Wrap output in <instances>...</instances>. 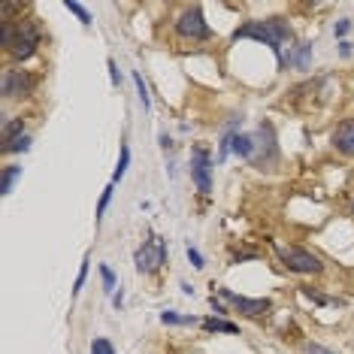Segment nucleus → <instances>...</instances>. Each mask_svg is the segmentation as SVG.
<instances>
[{"instance_id": "obj_25", "label": "nucleus", "mask_w": 354, "mask_h": 354, "mask_svg": "<svg viewBox=\"0 0 354 354\" xmlns=\"http://www.w3.org/2000/svg\"><path fill=\"white\" fill-rule=\"evenodd\" d=\"M188 261H191V267L194 270H203V254H200L197 248H191V245H188Z\"/></svg>"}, {"instance_id": "obj_15", "label": "nucleus", "mask_w": 354, "mask_h": 354, "mask_svg": "<svg viewBox=\"0 0 354 354\" xmlns=\"http://www.w3.org/2000/svg\"><path fill=\"white\" fill-rule=\"evenodd\" d=\"M160 321H164V324H203V321H197L194 315H176V312H160Z\"/></svg>"}, {"instance_id": "obj_16", "label": "nucleus", "mask_w": 354, "mask_h": 354, "mask_svg": "<svg viewBox=\"0 0 354 354\" xmlns=\"http://www.w3.org/2000/svg\"><path fill=\"white\" fill-rule=\"evenodd\" d=\"M28 149H30V136L28 133H21V136H15V140L3 142V155H12V151H28Z\"/></svg>"}, {"instance_id": "obj_6", "label": "nucleus", "mask_w": 354, "mask_h": 354, "mask_svg": "<svg viewBox=\"0 0 354 354\" xmlns=\"http://www.w3.org/2000/svg\"><path fill=\"white\" fill-rule=\"evenodd\" d=\"M176 34L185 37V39H209L212 30H209L206 19H203V10H200V6H191V10H185L179 15V21H176Z\"/></svg>"}, {"instance_id": "obj_3", "label": "nucleus", "mask_w": 354, "mask_h": 354, "mask_svg": "<svg viewBox=\"0 0 354 354\" xmlns=\"http://www.w3.org/2000/svg\"><path fill=\"white\" fill-rule=\"evenodd\" d=\"M136 270L140 272H158L167 263V239L158 233H149V239L136 248Z\"/></svg>"}, {"instance_id": "obj_12", "label": "nucleus", "mask_w": 354, "mask_h": 354, "mask_svg": "<svg viewBox=\"0 0 354 354\" xmlns=\"http://www.w3.org/2000/svg\"><path fill=\"white\" fill-rule=\"evenodd\" d=\"M203 327L209 330V333H236V324L227 318H218V315H212V318H203Z\"/></svg>"}, {"instance_id": "obj_22", "label": "nucleus", "mask_w": 354, "mask_h": 354, "mask_svg": "<svg viewBox=\"0 0 354 354\" xmlns=\"http://www.w3.org/2000/svg\"><path fill=\"white\" fill-rule=\"evenodd\" d=\"M133 82H136V91H140L142 109H149V106H151V103H149V88H146V82H142V76H140V73H133Z\"/></svg>"}, {"instance_id": "obj_18", "label": "nucleus", "mask_w": 354, "mask_h": 354, "mask_svg": "<svg viewBox=\"0 0 354 354\" xmlns=\"http://www.w3.org/2000/svg\"><path fill=\"white\" fill-rule=\"evenodd\" d=\"M67 10H70V12H73V15H76V19H79V21H82V25H85V28H88V25H91V12H88V10H85V6H82V3H73V0H67Z\"/></svg>"}, {"instance_id": "obj_1", "label": "nucleus", "mask_w": 354, "mask_h": 354, "mask_svg": "<svg viewBox=\"0 0 354 354\" xmlns=\"http://www.w3.org/2000/svg\"><path fill=\"white\" fill-rule=\"evenodd\" d=\"M236 39H257V43L270 46L276 52L279 64L285 67V46L291 43V25L285 19H261V21H245L243 28H236Z\"/></svg>"}, {"instance_id": "obj_24", "label": "nucleus", "mask_w": 354, "mask_h": 354, "mask_svg": "<svg viewBox=\"0 0 354 354\" xmlns=\"http://www.w3.org/2000/svg\"><path fill=\"white\" fill-rule=\"evenodd\" d=\"M109 200H112V185H106V188H103V197H100V203H97V221L103 218V212H106Z\"/></svg>"}, {"instance_id": "obj_4", "label": "nucleus", "mask_w": 354, "mask_h": 354, "mask_svg": "<svg viewBox=\"0 0 354 354\" xmlns=\"http://www.w3.org/2000/svg\"><path fill=\"white\" fill-rule=\"evenodd\" d=\"M257 149H254V158L252 164L257 167V170H272V164L279 160V146H276V131H272L270 122H263L261 127H257Z\"/></svg>"}, {"instance_id": "obj_23", "label": "nucleus", "mask_w": 354, "mask_h": 354, "mask_svg": "<svg viewBox=\"0 0 354 354\" xmlns=\"http://www.w3.org/2000/svg\"><path fill=\"white\" fill-rule=\"evenodd\" d=\"M309 55H312V46H309V43H303V46H300V52H297L294 58H291V64H297V67H306V64H309Z\"/></svg>"}, {"instance_id": "obj_14", "label": "nucleus", "mask_w": 354, "mask_h": 354, "mask_svg": "<svg viewBox=\"0 0 354 354\" xmlns=\"http://www.w3.org/2000/svg\"><path fill=\"white\" fill-rule=\"evenodd\" d=\"M127 167H131V149H127V142H122V155H118V167H115V173H112V185L124 179Z\"/></svg>"}, {"instance_id": "obj_8", "label": "nucleus", "mask_w": 354, "mask_h": 354, "mask_svg": "<svg viewBox=\"0 0 354 354\" xmlns=\"http://www.w3.org/2000/svg\"><path fill=\"white\" fill-rule=\"evenodd\" d=\"M191 179L203 194L212 191V155L206 146H194V151H191Z\"/></svg>"}, {"instance_id": "obj_2", "label": "nucleus", "mask_w": 354, "mask_h": 354, "mask_svg": "<svg viewBox=\"0 0 354 354\" xmlns=\"http://www.w3.org/2000/svg\"><path fill=\"white\" fill-rule=\"evenodd\" d=\"M3 46L10 49V55L15 61H28L30 55L37 52L39 46V28L34 19H25L19 25L12 21H3Z\"/></svg>"}, {"instance_id": "obj_17", "label": "nucleus", "mask_w": 354, "mask_h": 354, "mask_svg": "<svg viewBox=\"0 0 354 354\" xmlns=\"http://www.w3.org/2000/svg\"><path fill=\"white\" fill-rule=\"evenodd\" d=\"M21 133H25V122H21V118H12V122L3 124V142H10V140H15V136H21Z\"/></svg>"}, {"instance_id": "obj_7", "label": "nucleus", "mask_w": 354, "mask_h": 354, "mask_svg": "<svg viewBox=\"0 0 354 354\" xmlns=\"http://www.w3.org/2000/svg\"><path fill=\"white\" fill-rule=\"evenodd\" d=\"M215 297H218V300H227L233 309L243 312L248 318H263V315H270V309H272L270 300H248V297L233 294L230 288H215Z\"/></svg>"}, {"instance_id": "obj_29", "label": "nucleus", "mask_w": 354, "mask_h": 354, "mask_svg": "<svg viewBox=\"0 0 354 354\" xmlns=\"http://www.w3.org/2000/svg\"><path fill=\"white\" fill-rule=\"evenodd\" d=\"M109 76H112V85H118V82H122V76H118V67H115V61H109Z\"/></svg>"}, {"instance_id": "obj_19", "label": "nucleus", "mask_w": 354, "mask_h": 354, "mask_svg": "<svg viewBox=\"0 0 354 354\" xmlns=\"http://www.w3.org/2000/svg\"><path fill=\"white\" fill-rule=\"evenodd\" d=\"M91 354H115V345L109 339H103V336H97V339L91 342Z\"/></svg>"}, {"instance_id": "obj_11", "label": "nucleus", "mask_w": 354, "mask_h": 354, "mask_svg": "<svg viewBox=\"0 0 354 354\" xmlns=\"http://www.w3.org/2000/svg\"><path fill=\"white\" fill-rule=\"evenodd\" d=\"M233 155H239L243 160H252L254 158V149H257V140L248 133H233V142H230Z\"/></svg>"}, {"instance_id": "obj_20", "label": "nucleus", "mask_w": 354, "mask_h": 354, "mask_svg": "<svg viewBox=\"0 0 354 354\" xmlns=\"http://www.w3.org/2000/svg\"><path fill=\"white\" fill-rule=\"evenodd\" d=\"M88 263H91V254H85V257H82V267H79V276H76L73 294H79V291H82V285H85V279H88Z\"/></svg>"}, {"instance_id": "obj_5", "label": "nucleus", "mask_w": 354, "mask_h": 354, "mask_svg": "<svg viewBox=\"0 0 354 354\" xmlns=\"http://www.w3.org/2000/svg\"><path fill=\"white\" fill-rule=\"evenodd\" d=\"M279 257L291 272H300V276H315V272L324 270L318 254L306 252V248H279Z\"/></svg>"}, {"instance_id": "obj_21", "label": "nucleus", "mask_w": 354, "mask_h": 354, "mask_svg": "<svg viewBox=\"0 0 354 354\" xmlns=\"http://www.w3.org/2000/svg\"><path fill=\"white\" fill-rule=\"evenodd\" d=\"M100 279H103V291L112 294V288H115V272H112L106 263H100Z\"/></svg>"}, {"instance_id": "obj_10", "label": "nucleus", "mask_w": 354, "mask_h": 354, "mask_svg": "<svg viewBox=\"0 0 354 354\" xmlns=\"http://www.w3.org/2000/svg\"><path fill=\"white\" fill-rule=\"evenodd\" d=\"M333 146L342 155H354V118H345V122L333 131Z\"/></svg>"}, {"instance_id": "obj_28", "label": "nucleus", "mask_w": 354, "mask_h": 354, "mask_svg": "<svg viewBox=\"0 0 354 354\" xmlns=\"http://www.w3.org/2000/svg\"><path fill=\"white\" fill-rule=\"evenodd\" d=\"M306 297H312V300H315V303H321V306H327L330 300H327V297L324 294H315V291H312V288H306V291H303Z\"/></svg>"}, {"instance_id": "obj_9", "label": "nucleus", "mask_w": 354, "mask_h": 354, "mask_svg": "<svg viewBox=\"0 0 354 354\" xmlns=\"http://www.w3.org/2000/svg\"><path fill=\"white\" fill-rule=\"evenodd\" d=\"M34 85H37V79L28 76L25 70H10L3 76V97H28L34 91Z\"/></svg>"}, {"instance_id": "obj_13", "label": "nucleus", "mask_w": 354, "mask_h": 354, "mask_svg": "<svg viewBox=\"0 0 354 354\" xmlns=\"http://www.w3.org/2000/svg\"><path fill=\"white\" fill-rule=\"evenodd\" d=\"M21 176V167H15V164H10V167H3V179H0V194H10L12 191V185H15V179Z\"/></svg>"}, {"instance_id": "obj_26", "label": "nucleus", "mask_w": 354, "mask_h": 354, "mask_svg": "<svg viewBox=\"0 0 354 354\" xmlns=\"http://www.w3.org/2000/svg\"><path fill=\"white\" fill-rule=\"evenodd\" d=\"M306 354H336V351H330V348H324V345H318V342H309L306 345Z\"/></svg>"}, {"instance_id": "obj_27", "label": "nucleus", "mask_w": 354, "mask_h": 354, "mask_svg": "<svg viewBox=\"0 0 354 354\" xmlns=\"http://www.w3.org/2000/svg\"><path fill=\"white\" fill-rule=\"evenodd\" d=\"M348 30H351V21H348V19H342V21H336L333 34H336V37H345V34H348Z\"/></svg>"}]
</instances>
